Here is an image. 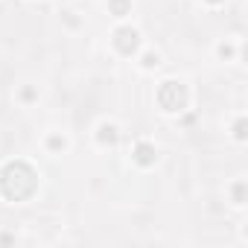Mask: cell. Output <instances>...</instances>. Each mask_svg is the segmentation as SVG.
Instances as JSON below:
<instances>
[{
	"instance_id": "obj_8",
	"label": "cell",
	"mask_w": 248,
	"mask_h": 248,
	"mask_svg": "<svg viewBox=\"0 0 248 248\" xmlns=\"http://www.w3.org/2000/svg\"><path fill=\"white\" fill-rule=\"evenodd\" d=\"M143 64H146V67H155V64H158V56H155V53L143 56Z\"/></svg>"
},
{
	"instance_id": "obj_1",
	"label": "cell",
	"mask_w": 248,
	"mask_h": 248,
	"mask_svg": "<svg viewBox=\"0 0 248 248\" xmlns=\"http://www.w3.org/2000/svg\"><path fill=\"white\" fill-rule=\"evenodd\" d=\"M35 187H38V178H35L32 167L24 164V161H15L0 172V190H3V196L12 199V202L30 199L35 193Z\"/></svg>"
},
{
	"instance_id": "obj_2",
	"label": "cell",
	"mask_w": 248,
	"mask_h": 248,
	"mask_svg": "<svg viewBox=\"0 0 248 248\" xmlns=\"http://www.w3.org/2000/svg\"><path fill=\"white\" fill-rule=\"evenodd\" d=\"M158 102L164 111H181L187 105V91L181 82H164L158 91Z\"/></svg>"
},
{
	"instance_id": "obj_6",
	"label": "cell",
	"mask_w": 248,
	"mask_h": 248,
	"mask_svg": "<svg viewBox=\"0 0 248 248\" xmlns=\"http://www.w3.org/2000/svg\"><path fill=\"white\" fill-rule=\"evenodd\" d=\"M99 140H102V143H114V140H117V129H114V126H102V129H99Z\"/></svg>"
},
{
	"instance_id": "obj_4",
	"label": "cell",
	"mask_w": 248,
	"mask_h": 248,
	"mask_svg": "<svg viewBox=\"0 0 248 248\" xmlns=\"http://www.w3.org/2000/svg\"><path fill=\"white\" fill-rule=\"evenodd\" d=\"M135 161H138L140 167L155 164V146H152V143H138V146H135Z\"/></svg>"
},
{
	"instance_id": "obj_9",
	"label": "cell",
	"mask_w": 248,
	"mask_h": 248,
	"mask_svg": "<svg viewBox=\"0 0 248 248\" xmlns=\"http://www.w3.org/2000/svg\"><path fill=\"white\" fill-rule=\"evenodd\" d=\"M236 138H239V140L245 138V120H239V123H236Z\"/></svg>"
},
{
	"instance_id": "obj_5",
	"label": "cell",
	"mask_w": 248,
	"mask_h": 248,
	"mask_svg": "<svg viewBox=\"0 0 248 248\" xmlns=\"http://www.w3.org/2000/svg\"><path fill=\"white\" fill-rule=\"evenodd\" d=\"M108 6H111L114 15H126L132 9V0H108Z\"/></svg>"
},
{
	"instance_id": "obj_10",
	"label": "cell",
	"mask_w": 248,
	"mask_h": 248,
	"mask_svg": "<svg viewBox=\"0 0 248 248\" xmlns=\"http://www.w3.org/2000/svg\"><path fill=\"white\" fill-rule=\"evenodd\" d=\"M62 146H64L62 138H50V149H62Z\"/></svg>"
},
{
	"instance_id": "obj_7",
	"label": "cell",
	"mask_w": 248,
	"mask_h": 248,
	"mask_svg": "<svg viewBox=\"0 0 248 248\" xmlns=\"http://www.w3.org/2000/svg\"><path fill=\"white\" fill-rule=\"evenodd\" d=\"M233 202H236V204H242V202H245V184H242V181L233 187Z\"/></svg>"
},
{
	"instance_id": "obj_11",
	"label": "cell",
	"mask_w": 248,
	"mask_h": 248,
	"mask_svg": "<svg viewBox=\"0 0 248 248\" xmlns=\"http://www.w3.org/2000/svg\"><path fill=\"white\" fill-rule=\"evenodd\" d=\"M207 3H222V0H207Z\"/></svg>"
},
{
	"instance_id": "obj_3",
	"label": "cell",
	"mask_w": 248,
	"mask_h": 248,
	"mask_svg": "<svg viewBox=\"0 0 248 248\" xmlns=\"http://www.w3.org/2000/svg\"><path fill=\"white\" fill-rule=\"evenodd\" d=\"M138 44H140V38H138V32H135L132 27H120V30L114 32V47H117L123 56H132V53L138 50Z\"/></svg>"
}]
</instances>
